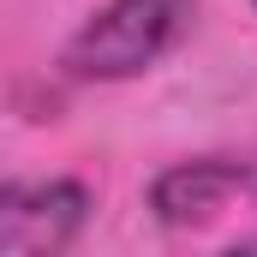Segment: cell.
Here are the masks:
<instances>
[{
    "mask_svg": "<svg viewBox=\"0 0 257 257\" xmlns=\"http://www.w3.org/2000/svg\"><path fill=\"white\" fill-rule=\"evenodd\" d=\"M186 24H192V0H108L66 42V72L96 84L138 78L186 36Z\"/></svg>",
    "mask_w": 257,
    "mask_h": 257,
    "instance_id": "6da1fadb",
    "label": "cell"
},
{
    "mask_svg": "<svg viewBox=\"0 0 257 257\" xmlns=\"http://www.w3.org/2000/svg\"><path fill=\"white\" fill-rule=\"evenodd\" d=\"M90 221V186L12 180L0 186V251H66Z\"/></svg>",
    "mask_w": 257,
    "mask_h": 257,
    "instance_id": "7a4b0ae2",
    "label": "cell"
},
{
    "mask_svg": "<svg viewBox=\"0 0 257 257\" xmlns=\"http://www.w3.org/2000/svg\"><path fill=\"white\" fill-rule=\"evenodd\" d=\"M251 6H257V0H251Z\"/></svg>",
    "mask_w": 257,
    "mask_h": 257,
    "instance_id": "277c9868",
    "label": "cell"
},
{
    "mask_svg": "<svg viewBox=\"0 0 257 257\" xmlns=\"http://www.w3.org/2000/svg\"><path fill=\"white\" fill-rule=\"evenodd\" d=\"M233 192H245V168L239 162H221V156H203V162H180V168L156 174L150 209L168 227H203L215 209H227Z\"/></svg>",
    "mask_w": 257,
    "mask_h": 257,
    "instance_id": "3957f363",
    "label": "cell"
}]
</instances>
